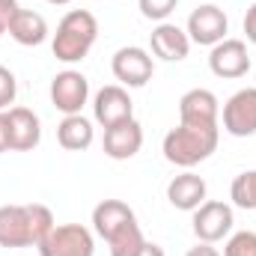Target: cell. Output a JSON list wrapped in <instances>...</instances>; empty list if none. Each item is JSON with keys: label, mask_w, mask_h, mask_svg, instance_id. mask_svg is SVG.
<instances>
[{"label": "cell", "mask_w": 256, "mask_h": 256, "mask_svg": "<svg viewBox=\"0 0 256 256\" xmlns=\"http://www.w3.org/2000/svg\"><path fill=\"white\" fill-rule=\"evenodd\" d=\"M15 96H18V80L6 66H0V110H9L15 104Z\"/></svg>", "instance_id": "obj_23"}, {"label": "cell", "mask_w": 256, "mask_h": 256, "mask_svg": "<svg viewBox=\"0 0 256 256\" xmlns=\"http://www.w3.org/2000/svg\"><path fill=\"white\" fill-rule=\"evenodd\" d=\"M110 72H114V78L120 80V86H126V90H140V86H146V84L152 80L155 63H152L149 51H143V48H137V45H126V48H120V51L114 54Z\"/></svg>", "instance_id": "obj_9"}, {"label": "cell", "mask_w": 256, "mask_h": 256, "mask_svg": "<svg viewBox=\"0 0 256 256\" xmlns=\"http://www.w3.org/2000/svg\"><path fill=\"white\" fill-rule=\"evenodd\" d=\"M54 226V214L42 202L0 206V248H36Z\"/></svg>", "instance_id": "obj_2"}, {"label": "cell", "mask_w": 256, "mask_h": 256, "mask_svg": "<svg viewBox=\"0 0 256 256\" xmlns=\"http://www.w3.org/2000/svg\"><path fill=\"white\" fill-rule=\"evenodd\" d=\"M137 256H167V254H164V248H161V244H152V242H146V244L140 248V254H137Z\"/></svg>", "instance_id": "obj_28"}, {"label": "cell", "mask_w": 256, "mask_h": 256, "mask_svg": "<svg viewBox=\"0 0 256 256\" xmlns=\"http://www.w3.org/2000/svg\"><path fill=\"white\" fill-rule=\"evenodd\" d=\"M98 39V21L90 9H72L57 24V33L51 39V51L60 63H80Z\"/></svg>", "instance_id": "obj_4"}, {"label": "cell", "mask_w": 256, "mask_h": 256, "mask_svg": "<svg viewBox=\"0 0 256 256\" xmlns=\"http://www.w3.org/2000/svg\"><path fill=\"white\" fill-rule=\"evenodd\" d=\"M143 149V126L131 116L114 128H104V155L114 161H128Z\"/></svg>", "instance_id": "obj_15"}, {"label": "cell", "mask_w": 256, "mask_h": 256, "mask_svg": "<svg viewBox=\"0 0 256 256\" xmlns=\"http://www.w3.org/2000/svg\"><path fill=\"white\" fill-rule=\"evenodd\" d=\"M224 256H256V232L254 230L232 232L224 244Z\"/></svg>", "instance_id": "obj_21"}, {"label": "cell", "mask_w": 256, "mask_h": 256, "mask_svg": "<svg viewBox=\"0 0 256 256\" xmlns=\"http://www.w3.org/2000/svg\"><path fill=\"white\" fill-rule=\"evenodd\" d=\"M191 45H202V48H214L218 42L226 39L230 33V18L220 6L214 3H202L188 15V27H185Z\"/></svg>", "instance_id": "obj_7"}, {"label": "cell", "mask_w": 256, "mask_h": 256, "mask_svg": "<svg viewBox=\"0 0 256 256\" xmlns=\"http://www.w3.org/2000/svg\"><path fill=\"white\" fill-rule=\"evenodd\" d=\"M206 194H208L206 179L196 176V173H191V170L173 176L170 185H167V200H170V206L179 208V212H194V208H200V206L206 202Z\"/></svg>", "instance_id": "obj_16"}, {"label": "cell", "mask_w": 256, "mask_h": 256, "mask_svg": "<svg viewBox=\"0 0 256 256\" xmlns=\"http://www.w3.org/2000/svg\"><path fill=\"white\" fill-rule=\"evenodd\" d=\"M18 45H24V48H39L45 39H48V21L39 15V12H33V9H18L15 12V18L9 21V30H6Z\"/></svg>", "instance_id": "obj_18"}, {"label": "cell", "mask_w": 256, "mask_h": 256, "mask_svg": "<svg viewBox=\"0 0 256 256\" xmlns=\"http://www.w3.org/2000/svg\"><path fill=\"white\" fill-rule=\"evenodd\" d=\"M232 224H236V214H232V206L230 202H220V200H206L200 208H194V236L196 242H206V244H218L224 238L232 236Z\"/></svg>", "instance_id": "obj_6"}, {"label": "cell", "mask_w": 256, "mask_h": 256, "mask_svg": "<svg viewBox=\"0 0 256 256\" xmlns=\"http://www.w3.org/2000/svg\"><path fill=\"white\" fill-rule=\"evenodd\" d=\"M208 68L214 78L238 80L250 72V54L242 39H224L208 51Z\"/></svg>", "instance_id": "obj_10"}, {"label": "cell", "mask_w": 256, "mask_h": 256, "mask_svg": "<svg viewBox=\"0 0 256 256\" xmlns=\"http://www.w3.org/2000/svg\"><path fill=\"white\" fill-rule=\"evenodd\" d=\"M92 116L102 128H114L120 122H126L134 116V102L128 96L126 86L120 84H110V86H102L92 98Z\"/></svg>", "instance_id": "obj_12"}, {"label": "cell", "mask_w": 256, "mask_h": 256, "mask_svg": "<svg viewBox=\"0 0 256 256\" xmlns=\"http://www.w3.org/2000/svg\"><path fill=\"white\" fill-rule=\"evenodd\" d=\"M224 131L232 137H254L256 134V86H244L226 98Z\"/></svg>", "instance_id": "obj_11"}, {"label": "cell", "mask_w": 256, "mask_h": 256, "mask_svg": "<svg viewBox=\"0 0 256 256\" xmlns=\"http://www.w3.org/2000/svg\"><path fill=\"white\" fill-rule=\"evenodd\" d=\"M96 140V128L92 122L84 116V114H72V116H63L60 126H57V143L68 149V152H84L90 149Z\"/></svg>", "instance_id": "obj_19"}, {"label": "cell", "mask_w": 256, "mask_h": 256, "mask_svg": "<svg viewBox=\"0 0 256 256\" xmlns=\"http://www.w3.org/2000/svg\"><path fill=\"white\" fill-rule=\"evenodd\" d=\"M137 6H140V15L146 21L161 24V21H167L173 15V9L179 6V0H137Z\"/></svg>", "instance_id": "obj_22"}, {"label": "cell", "mask_w": 256, "mask_h": 256, "mask_svg": "<svg viewBox=\"0 0 256 256\" xmlns=\"http://www.w3.org/2000/svg\"><path fill=\"white\" fill-rule=\"evenodd\" d=\"M21 6H18V0H0V36L9 30V21L15 18V12H18Z\"/></svg>", "instance_id": "obj_24"}, {"label": "cell", "mask_w": 256, "mask_h": 256, "mask_svg": "<svg viewBox=\"0 0 256 256\" xmlns=\"http://www.w3.org/2000/svg\"><path fill=\"white\" fill-rule=\"evenodd\" d=\"M90 102V80L84 72L78 68H63L51 78V104L63 114V116H72V114H80L84 104Z\"/></svg>", "instance_id": "obj_8"}, {"label": "cell", "mask_w": 256, "mask_h": 256, "mask_svg": "<svg viewBox=\"0 0 256 256\" xmlns=\"http://www.w3.org/2000/svg\"><path fill=\"white\" fill-rule=\"evenodd\" d=\"M230 200L236 208L244 212H256V170H244L232 179L230 185Z\"/></svg>", "instance_id": "obj_20"}, {"label": "cell", "mask_w": 256, "mask_h": 256, "mask_svg": "<svg viewBox=\"0 0 256 256\" xmlns=\"http://www.w3.org/2000/svg\"><path fill=\"white\" fill-rule=\"evenodd\" d=\"M48 3H54V6H66V3H72V0H48Z\"/></svg>", "instance_id": "obj_29"}, {"label": "cell", "mask_w": 256, "mask_h": 256, "mask_svg": "<svg viewBox=\"0 0 256 256\" xmlns=\"http://www.w3.org/2000/svg\"><path fill=\"white\" fill-rule=\"evenodd\" d=\"M185 256H224V254H220L214 244H206V242H200V244H196V248H191Z\"/></svg>", "instance_id": "obj_27"}, {"label": "cell", "mask_w": 256, "mask_h": 256, "mask_svg": "<svg viewBox=\"0 0 256 256\" xmlns=\"http://www.w3.org/2000/svg\"><path fill=\"white\" fill-rule=\"evenodd\" d=\"M92 230L108 242L110 256H137L146 244L134 208L122 200H102L92 208Z\"/></svg>", "instance_id": "obj_1"}, {"label": "cell", "mask_w": 256, "mask_h": 256, "mask_svg": "<svg viewBox=\"0 0 256 256\" xmlns=\"http://www.w3.org/2000/svg\"><path fill=\"white\" fill-rule=\"evenodd\" d=\"M9 137H12V152H33L42 140V122L30 108H9Z\"/></svg>", "instance_id": "obj_17"}, {"label": "cell", "mask_w": 256, "mask_h": 256, "mask_svg": "<svg viewBox=\"0 0 256 256\" xmlns=\"http://www.w3.org/2000/svg\"><path fill=\"white\" fill-rule=\"evenodd\" d=\"M218 143H220V128L218 126H188V122H179L173 131H167V137L161 143V152H164V158L173 167L191 170V167L212 158Z\"/></svg>", "instance_id": "obj_3"}, {"label": "cell", "mask_w": 256, "mask_h": 256, "mask_svg": "<svg viewBox=\"0 0 256 256\" xmlns=\"http://www.w3.org/2000/svg\"><path fill=\"white\" fill-rule=\"evenodd\" d=\"M12 152V137H9V116L6 110H0V155Z\"/></svg>", "instance_id": "obj_25"}, {"label": "cell", "mask_w": 256, "mask_h": 256, "mask_svg": "<svg viewBox=\"0 0 256 256\" xmlns=\"http://www.w3.org/2000/svg\"><path fill=\"white\" fill-rule=\"evenodd\" d=\"M179 122L188 126H220V102L212 90H188L179 98Z\"/></svg>", "instance_id": "obj_13"}, {"label": "cell", "mask_w": 256, "mask_h": 256, "mask_svg": "<svg viewBox=\"0 0 256 256\" xmlns=\"http://www.w3.org/2000/svg\"><path fill=\"white\" fill-rule=\"evenodd\" d=\"M244 36H248L250 45H256V3L248 9V15H244Z\"/></svg>", "instance_id": "obj_26"}, {"label": "cell", "mask_w": 256, "mask_h": 256, "mask_svg": "<svg viewBox=\"0 0 256 256\" xmlns=\"http://www.w3.org/2000/svg\"><path fill=\"white\" fill-rule=\"evenodd\" d=\"M36 250L39 256H92L96 238L84 224H54Z\"/></svg>", "instance_id": "obj_5"}, {"label": "cell", "mask_w": 256, "mask_h": 256, "mask_svg": "<svg viewBox=\"0 0 256 256\" xmlns=\"http://www.w3.org/2000/svg\"><path fill=\"white\" fill-rule=\"evenodd\" d=\"M149 48H152V54H155L158 60H164V63H179V60L188 57L191 39H188V33H185L182 27H176V24H170V21H161V24H155L152 33H149Z\"/></svg>", "instance_id": "obj_14"}]
</instances>
